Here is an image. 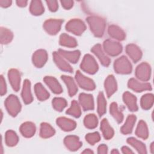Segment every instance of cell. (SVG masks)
<instances>
[{
    "mask_svg": "<svg viewBox=\"0 0 154 154\" xmlns=\"http://www.w3.org/2000/svg\"><path fill=\"white\" fill-rule=\"evenodd\" d=\"M93 34L97 37L103 36L106 23L103 18L97 16H90L86 19Z\"/></svg>",
    "mask_w": 154,
    "mask_h": 154,
    "instance_id": "6da1fadb",
    "label": "cell"
},
{
    "mask_svg": "<svg viewBox=\"0 0 154 154\" xmlns=\"http://www.w3.org/2000/svg\"><path fill=\"white\" fill-rule=\"evenodd\" d=\"M114 69L119 74H129L132 72V66L126 57L122 56L114 61Z\"/></svg>",
    "mask_w": 154,
    "mask_h": 154,
    "instance_id": "7a4b0ae2",
    "label": "cell"
},
{
    "mask_svg": "<svg viewBox=\"0 0 154 154\" xmlns=\"http://www.w3.org/2000/svg\"><path fill=\"white\" fill-rule=\"evenodd\" d=\"M4 103L7 111L13 117L16 116L20 111V102L18 97L14 94L8 96L5 99Z\"/></svg>",
    "mask_w": 154,
    "mask_h": 154,
    "instance_id": "3957f363",
    "label": "cell"
},
{
    "mask_svg": "<svg viewBox=\"0 0 154 154\" xmlns=\"http://www.w3.org/2000/svg\"><path fill=\"white\" fill-rule=\"evenodd\" d=\"M80 67L83 71L91 75L96 73L99 69V66L96 60L90 54L84 55Z\"/></svg>",
    "mask_w": 154,
    "mask_h": 154,
    "instance_id": "277c9868",
    "label": "cell"
},
{
    "mask_svg": "<svg viewBox=\"0 0 154 154\" xmlns=\"http://www.w3.org/2000/svg\"><path fill=\"white\" fill-rule=\"evenodd\" d=\"M84 22L79 19H72L66 25V29L76 35H81L85 30Z\"/></svg>",
    "mask_w": 154,
    "mask_h": 154,
    "instance_id": "5b68a950",
    "label": "cell"
},
{
    "mask_svg": "<svg viewBox=\"0 0 154 154\" xmlns=\"http://www.w3.org/2000/svg\"><path fill=\"white\" fill-rule=\"evenodd\" d=\"M103 46L105 52L112 57L119 55L123 50V47L120 43L110 39L105 40Z\"/></svg>",
    "mask_w": 154,
    "mask_h": 154,
    "instance_id": "8992f818",
    "label": "cell"
},
{
    "mask_svg": "<svg viewBox=\"0 0 154 154\" xmlns=\"http://www.w3.org/2000/svg\"><path fill=\"white\" fill-rule=\"evenodd\" d=\"M63 20L61 19H50L43 23V28L50 35H55L60 30Z\"/></svg>",
    "mask_w": 154,
    "mask_h": 154,
    "instance_id": "52a82bcc",
    "label": "cell"
},
{
    "mask_svg": "<svg viewBox=\"0 0 154 154\" xmlns=\"http://www.w3.org/2000/svg\"><path fill=\"white\" fill-rule=\"evenodd\" d=\"M135 73L138 79L143 81H149L151 75L150 66L147 63H141L137 67Z\"/></svg>",
    "mask_w": 154,
    "mask_h": 154,
    "instance_id": "ba28073f",
    "label": "cell"
},
{
    "mask_svg": "<svg viewBox=\"0 0 154 154\" xmlns=\"http://www.w3.org/2000/svg\"><path fill=\"white\" fill-rule=\"evenodd\" d=\"M75 79L79 86L85 90L91 91L94 90L96 88V85L94 81L91 79L83 75L79 70L76 72Z\"/></svg>",
    "mask_w": 154,
    "mask_h": 154,
    "instance_id": "9c48e42d",
    "label": "cell"
},
{
    "mask_svg": "<svg viewBox=\"0 0 154 154\" xmlns=\"http://www.w3.org/2000/svg\"><path fill=\"white\" fill-rule=\"evenodd\" d=\"M48 60L47 52L44 49H38L32 55V61L33 64L37 68L42 67Z\"/></svg>",
    "mask_w": 154,
    "mask_h": 154,
    "instance_id": "30bf717a",
    "label": "cell"
},
{
    "mask_svg": "<svg viewBox=\"0 0 154 154\" xmlns=\"http://www.w3.org/2000/svg\"><path fill=\"white\" fill-rule=\"evenodd\" d=\"M8 78L10 83L15 91L20 89L21 75L19 71L16 69H11L8 72Z\"/></svg>",
    "mask_w": 154,
    "mask_h": 154,
    "instance_id": "8fae6325",
    "label": "cell"
},
{
    "mask_svg": "<svg viewBox=\"0 0 154 154\" xmlns=\"http://www.w3.org/2000/svg\"><path fill=\"white\" fill-rule=\"evenodd\" d=\"M52 55L54 61L59 69L66 72H73V69L72 66L63 58V57L58 52H54Z\"/></svg>",
    "mask_w": 154,
    "mask_h": 154,
    "instance_id": "7c38bea8",
    "label": "cell"
},
{
    "mask_svg": "<svg viewBox=\"0 0 154 154\" xmlns=\"http://www.w3.org/2000/svg\"><path fill=\"white\" fill-rule=\"evenodd\" d=\"M128 87L136 92H142L146 90H152L150 84L147 82H140L134 78H131L128 82Z\"/></svg>",
    "mask_w": 154,
    "mask_h": 154,
    "instance_id": "4fadbf2b",
    "label": "cell"
},
{
    "mask_svg": "<svg viewBox=\"0 0 154 154\" xmlns=\"http://www.w3.org/2000/svg\"><path fill=\"white\" fill-rule=\"evenodd\" d=\"M79 100L84 111L93 110L94 109V99L91 94L82 93L79 96Z\"/></svg>",
    "mask_w": 154,
    "mask_h": 154,
    "instance_id": "5bb4252c",
    "label": "cell"
},
{
    "mask_svg": "<svg viewBox=\"0 0 154 154\" xmlns=\"http://www.w3.org/2000/svg\"><path fill=\"white\" fill-rule=\"evenodd\" d=\"M126 52L131 59L137 63L140 61L142 57V51L140 48L135 44H129L126 47Z\"/></svg>",
    "mask_w": 154,
    "mask_h": 154,
    "instance_id": "9a60e30c",
    "label": "cell"
},
{
    "mask_svg": "<svg viewBox=\"0 0 154 154\" xmlns=\"http://www.w3.org/2000/svg\"><path fill=\"white\" fill-rule=\"evenodd\" d=\"M66 147L70 151L78 150L82 146V142L76 135H68L64 139Z\"/></svg>",
    "mask_w": 154,
    "mask_h": 154,
    "instance_id": "2e32d148",
    "label": "cell"
},
{
    "mask_svg": "<svg viewBox=\"0 0 154 154\" xmlns=\"http://www.w3.org/2000/svg\"><path fill=\"white\" fill-rule=\"evenodd\" d=\"M91 51L98 58L100 62L103 66L108 67L109 65L110 59L105 54L100 44L95 45L91 48Z\"/></svg>",
    "mask_w": 154,
    "mask_h": 154,
    "instance_id": "e0dca14e",
    "label": "cell"
},
{
    "mask_svg": "<svg viewBox=\"0 0 154 154\" xmlns=\"http://www.w3.org/2000/svg\"><path fill=\"white\" fill-rule=\"evenodd\" d=\"M105 90L108 97H110L117 90V84L114 76L110 75L107 76L104 82Z\"/></svg>",
    "mask_w": 154,
    "mask_h": 154,
    "instance_id": "ac0fdd59",
    "label": "cell"
},
{
    "mask_svg": "<svg viewBox=\"0 0 154 154\" xmlns=\"http://www.w3.org/2000/svg\"><path fill=\"white\" fill-rule=\"evenodd\" d=\"M57 125L64 131H71L75 129L76 126V122L70 119L60 117L56 120Z\"/></svg>",
    "mask_w": 154,
    "mask_h": 154,
    "instance_id": "d6986e66",
    "label": "cell"
},
{
    "mask_svg": "<svg viewBox=\"0 0 154 154\" xmlns=\"http://www.w3.org/2000/svg\"><path fill=\"white\" fill-rule=\"evenodd\" d=\"M123 100L131 111H137L138 109L137 103V97L129 91H126L123 94Z\"/></svg>",
    "mask_w": 154,
    "mask_h": 154,
    "instance_id": "ffe728a7",
    "label": "cell"
},
{
    "mask_svg": "<svg viewBox=\"0 0 154 154\" xmlns=\"http://www.w3.org/2000/svg\"><path fill=\"white\" fill-rule=\"evenodd\" d=\"M44 82L55 94H60L63 92V88L57 79L53 76H45L43 79Z\"/></svg>",
    "mask_w": 154,
    "mask_h": 154,
    "instance_id": "44dd1931",
    "label": "cell"
},
{
    "mask_svg": "<svg viewBox=\"0 0 154 154\" xmlns=\"http://www.w3.org/2000/svg\"><path fill=\"white\" fill-rule=\"evenodd\" d=\"M21 96L25 104H29L32 102L33 97L31 91V82L28 79H25L23 82Z\"/></svg>",
    "mask_w": 154,
    "mask_h": 154,
    "instance_id": "7402d4cb",
    "label": "cell"
},
{
    "mask_svg": "<svg viewBox=\"0 0 154 154\" xmlns=\"http://www.w3.org/2000/svg\"><path fill=\"white\" fill-rule=\"evenodd\" d=\"M108 32L110 37L118 40H123L126 38V34L124 31L119 26L111 25L108 29Z\"/></svg>",
    "mask_w": 154,
    "mask_h": 154,
    "instance_id": "603a6c76",
    "label": "cell"
},
{
    "mask_svg": "<svg viewBox=\"0 0 154 154\" xmlns=\"http://www.w3.org/2000/svg\"><path fill=\"white\" fill-rule=\"evenodd\" d=\"M36 128L32 122H26L22 123L20 127V132L26 138L32 137L35 132Z\"/></svg>",
    "mask_w": 154,
    "mask_h": 154,
    "instance_id": "cb8c5ba5",
    "label": "cell"
},
{
    "mask_svg": "<svg viewBox=\"0 0 154 154\" xmlns=\"http://www.w3.org/2000/svg\"><path fill=\"white\" fill-rule=\"evenodd\" d=\"M58 52L64 58H65L66 60H67L69 61H70L72 63H76L78 61L81 52L78 50L73 51H67L63 49H59Z\"/></svg>",
    "mask_w": 154,
    "mask_h": 154,
    "instance_id": "d4e9b609",
    "label": "cell"
},
{
    "mask_svg": "<svg viewBox=\"0 0 154 154\" xmlns=\"http://www.w3.org/2000/svg\"><path fill=\"white\" fill-rule=\"evenodd\" d=\"M100 129L105 139L109 140L112 138L114 134V131L112 128L109 125L106 119H103L100 123Z\"/></svg>",
    "mask_w": 154,
    "mask_h": 154,
    "instance_id": "484cf974",
    "label": "cell"
},
{
    "mask_svg": "<svg viewBox=\"0 0 154 154\" xmlns=\"http://www.w3.org/2000/svg\"><path fill=\"white\" fill-rule=\"evenodd\" d=\"M61 79L66 84V85L68 88L69 95L70 97H72L74 95H75L78 91V87H77L72 77L69 76L62 75Z\"/></svg>",
    "mask_w": 154,
    "mask_h": 154,
    "instance_id": "4316f807",
    "label": "cell"
},
{
    "mask_svg": "<svg viewBox=\"0 0 154 154\" xmlns=\"http://www.w3.org/2000/svg\"><path fill=\"white\" fill-rule=\"evenodd\" d=\"M137 117L132 114L128 116L125 124L121 127L120 131L123 134H129L132 132L133 128L136 122Z\"/></svg>",
    "mask_w": 154,
    "mask_h": 154,
    "instance_id": "83f0119b",
    "label": "cell"
},
{
    "mask_svg": "<svg viewBox=\"0 0 154 154\" xmlns=\"http://www.w3.org/2000/svg\"><path fill=\"white\" fill-rule=\"evenodd\" d=\"M59 43L61 46L69 48H75L78 45L77 41L74 37L70 36L66 33L60 35Z\"/></svg>",
    "mask_w": 154,
    "mask_h": 154,
    "instance_id": "f1b7e54d",
    "label": "cell"
},
{
    "mask_svg": "<svg viewBox=\"0 0 154 154\" xmlns=\"http://www.w3.org/2000/svg\"><path fill=\"white\" fill-rule=\"evenodd\" d=\"M135 134L137 137L146 140L149 137V130L147 124L143 120H140L135 130Z\"/></svg>",
    "mask_w": 154,
    "mask_h": 154,
    "instance_id": "f546056e",
    "label": "cell"
},
{
    "mask_svg": "<svg viewBox=\"0 0 154 154\" xmlns=\"http://www.w3.org/2000/svg\"><path fill=\"white\" fill-rule=\"evenodd\" d=\"M34 91L37 98L40 101H44L49 97V93L41 83H37L34 85Z\"/></svg>",
    "mask_w": 154,
    "mask_h": 154,
    "instance_id": "4dcf8cb0",
    "label": "cell"
},
{
    "mask_svg": "<svg viewBox=\"0 0 154 154\" xmlns=\"http://www.w3.org/2000/svg\"><path fill=\"white\" fill-rule=\"evenodd\" d=\"M55 133V129L48 123H42L40 125V136L43 138H48L52 137Z\"/></svg>",
    "mask_w": 154,
    "mask_h": 154,
    "instance_id": "1f68e13d",
    "label": "cell"
},
{
    "mask_svg": "<svg viewBox=\"0 0 154 154\" xmlns=\"http://www.w3.org/2000/svg\"><path fill=\"white\" fill-rule=\"evenodd\" d=\"M127 143L132 146L140 153H147L146 147L143 143L134 137H129L127 139Z\"/></svg>",
    "mask_w": 154,
    "mask_h": 154,
    "instance_id": "d6a6232c",
    "label": "cell"
},
{
    "mask_svg": "<svg viewBox=\"0 0 154 154\" xmlns=\"http://www.w3.org/2000/svg\"><path fill=\"white\" fill-rule=\"evenodd\" d=\"M109 112L118 123H120L123 122L124 116L122 112L119 109L117 103L112 102L111 103L109 106Z\"/></svg>",
    "mask_w": 154,
    "mask_h": 154,
    "instance_id": "836d02e7",
    "label": "cell"
},
{
    "mask_svg": "<svg viewBox=\"0 0 154 154\" xmlns=\"http://www.w3.org/2000/svg\"><path fill=\"white\" fill-rule=\"evenodd\" d=\"M31 13L34 16H39L43 13L45 9L41 1H32L29 6Z\"/></svg>",
    "mask_w": 154,
    "mask_h": 154,
    "instance_id": "e575fe53",
    "label": "cell"
},
{
    "mask_svg": "<svg viewBox=\"0 0 154 154\" xmlns=\"http://www.w3.org/2000/svg\"><path fill=\"white\" fill-rule=\"evenodd\" d=\"M154 97L152 93H147L144 94L140 100V105L143 109L147 110L152 108L153 104Z\"/></svg>",
    "mask_w": 154,
    "mask_h": 154,
    "instance_id": "d590c367",
    "label": "cell"
},
{
    "mask_svg": "<svg viewBox=\"0 0 154 154\" xmlns=\"http://www.w3.org/2000/svg\"><path fill=\"white\" fill-rule=\"evenodd\" d=\"M5 143L8 146L13 147L17 144L19 141V137L14 131L8 130L5 132Z\"/></svg>",
    "mask_w": 154,
    "mask_h": 154,
    "instance_id": "8d00e7d4",
    "label": "cell"
},
{
    "mask_svg": "<svg viewBox=\"0 0 154 154\" xmlns=\"http://www.w3.org/2000/svg\"><path fill=\"white\" fill-rule=\"evenodd\" d=\"M13 38V32L8 29L1 27L0 29V42L2 45L10 43Z\"/></svg>",
    "mask_w": 154,
    "mask_h": 154,
    "instance_id": "74e56055",
    "label": "cell"
},
{
    "mask_svg": "<svg viewBox=\"0 0 154 154\" xmlns=\"http://www.w3.org/2000/svg\"><path fill=\"white\" fill-rule=\"evenodd\" d=\"M106 109V102L102 92H100L97 96V113L100 117L102 116Z\"/></svg>",
    "mask_w": 154,
    "mask_h": 154,
    "instance_id": "f35d334b",
    "label": "cell"
},
{
    "mask_svg": "<svg viewBox=\"0 0 154 154\" xmlns=\"http://www.w3.org/2000/svg\"><path fill=\"white\" fill-rule=\"evenodd\" d=\"M84 124L87 128L94 129L97 127L98 120L96 116L94 114L87 115L84 119Z\"/></svg>",
    "mask_w": 154,
    "mask_h": 154,
    "instance_id": "ab89813d",
    "label": "cell"
},
{
    "mask_svg": "<svg viewBox=\"0 0 154 154\" xmlns=\"http://www.w3.org/2000/svg\"><path fill=\"white\" fill-rule=\"evenodd\" d=\"M66 114L72 116L76 118H78L81 116V110L76 100H72L70 107L66 111Z\"/></svg>",
    "mask_w": 154,
    "mask_h": 154,
    "instance_id": "60d3db41",
    "label": "cell"
},
{
    "mask_svg": "<svg viewBox=\"0 0 154 154\" xmlns=\"http://www.w3.org/2000/svg\"><path fill=\"white\" fill-rule=\"evenodd\" d=\"M52 104L53 108L57 111H62L66 107L67 102L66 100L62 97H55L52 99Z\"/></svg>",
    "mask_w": 154,
    "mask_h": 154,
    "instance_id": "b9f144b4",
    "label": "cell"
},
{
    "mask_svg": "<svg viewBox=\"0 0 154 154\" xmlns=\"http://www.w3.org/2000/svg\"><path fill=\"white\" fill-rule=\"evenodd\" d=\"M85 140L91 145H94L95 143L99 142L100 140V136L99 132H94L87 134L85 137Z\"/></svg>",
    "mask_w": 154,
    "mask_h": 154,
    "instance_id": "7bdbcfd3",
    "label": "cell"
},
{
    "mask_svg": "<svg viewBox=\"0 0 154 154\" xmlns=\"http://www.w3.org/2000/svg\"><path fill=\"white\" fill-rule=\"evenodd\" d=\"M46 3L51 11L55 12L58 8V3L57 1H46Z\"/></svg>",
    "mask_w": 154,
    "mask_h": 154,
    "instance_id": "ee69618b",
    "label": "cell"
},
{
    "mask_svg": "<svg viewBox=\"0 0 154 154\" xmlns=\"http://www.w3.org/2000/svg\"><path fill=\"white\" fill-rule=\"evenodd\" d=\"M7 92V86L5 79L2 75L0 77V94L1 96L4 95Z\"/></svg>",
    "mask_w": 154,
    "mask_h": 154,
    "instance_id": "f6af8a7d",
    "label": "cell"
},
{
    "mask_svg": "<svg viewBox=\"0 0 154 154\" xmlns=\"http://www.w3.org/2000/svg\"><path fill=\"white\" fill-rule=\"evenodd\" d=\"M62 7H63L64 8L69 10L71 8L73 7V1H70V0H63L60 1Z\"/></svg>",
    "mask_w": 154,
    "mask_h": 154,
    "instance_id": "bcb514c9",
    "label": "cell"
},
{
    "mask_svg": "<svg viewBox=\"0 0 154 154\" xmlns=\"http://www.w3.org/2000/svg\"><path fill=\"white\" fill-rule=\"evenodd\" d=\"M97 153L99 154H105L108 153V147L104 144H100L97 148Z\"/></svg>",
    "mask_w": 154,
    "mask_h": 154,
    "instance_id": "7dc6e473",
    "label": "cell"
},
{
    "mask_svg": "<svg viewBox=\"0 0 154 154\" xmlns=\"http://www.w3.org/2000/svg\"><path fill=\"white\" fill-rule=\"evenodd\" d=\"M12 1L10 0H0V5L3 8H7L11 5Z\"/></svg>",
    "mask_w": 154,
    "mask_h": 154,
    "instance_id": "c3c4849f",
    "label": "cell"
},
{
    "mask_svg": "<svg viewBox=\"0 0 154 154\" xmlns=\"http://www.w3.org/2000/svg\"><path fill=\"white\" fill-rule=\"evenodd\" d=\"M27 3H28V1H25V0H18V1H16L17 5L19 7H26V5H27Z\"/></svg>",
    "mask_w": 154,
    "mask_h": 154,
    "instance_id": "681fc988",
    "label": "cell"
},
{
    "mask_svg": "<svg viewBox=\"0 0 154 154\" xmlns=\"http://www.w3.org/2000/svg\"><path fill=\"white\" fill-rule=\"evenodd\" d=\"M122 151L123 153H133V151H132L128 147L123 146L122 148Z\"/></svg>",
    "mask_w": 154,
    "mask_h": 154,
    "instance_id": "f907efd6",
    "label": "cell"
},
{
    "mask_svg": "<svg viewBox=\"0 0 154 154\" xmlns=\"http://www.w3.org/2000/svg\"><path fill=\"white\" fill-rule=\"evenodd\" d=\"M82 153H93L94 152H93V151H92L90 149H86Z\"/></svg>",
    "mask_w": 154,
    "mask_h": 154,
    "instance_id": "816d5d0a",
    "label": "cell"
},
{
    "mask_svg": "<svg viewBox=\"0 0 154 154\" xmlns=\"http://www.w3.org/2000/svg\"><path fill=\"white\" fill-rule=\"evenodd\" d=\"M150 150H151V152H152V153L153 152V143H151V145H150Z\"/></svg>",
    "mask_w": 154,
    "mask_h": 154,
    "instance_id": "f5cc1de1",
    "label": "cell"
},
{
    "mask_svg": "<svg viewBox=\"0 0 154 154\" xmlns=\"http://www.w3.org/2000/svg\"><path fill=\"white\" fill-rule=\"evenodd\" d=\"M111 153H119V152L117 150H116V149H113V150L111 151Z\"/></svg>",
    "mask_w": 154,
    "mask_h": 154,
    "instance_id": "db71d44e",
    "label": "cell"
}]
</instances>
